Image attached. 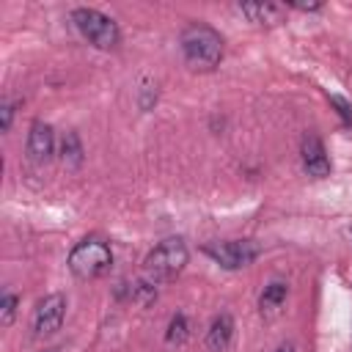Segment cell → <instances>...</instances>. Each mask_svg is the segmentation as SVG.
Here are the masks:
<instances>
[{"label":"cell","mask_w":352,"mask_h":352,"mask_svg":"<svg viewBox=\"0 0 352 352\" xmlns=\"http://www.w3.org/2000/svg\"><path fill=\"white\" fill-rule=\"evenodd\" d=\"M182 52H184V60L192 66V69H201V72H209L220 63L223 58V38L214 28L204 25V22H192L182 30Z\"/></svg>","instance_id":"cell-1"},{"label":"cell","mask_w":352,"mask_h":352,"mask_svg":"<svg viewBox=\"0 0 352 352\" xmlns=\"http://www.w3.org/2000/svg\"><path fill=\"white\" fill-rule=\"evenodd\" d=\"M184 264H187V245H184V239L168 236V239H162L146 256V261H143V278L148 283H154V286L157 283H168V280H173L184 270Z\"/></svg>","instance_id":"cell-2"},{"label":"cell","mask_w":352,"mask_h":352,"mask_svg":"<svg viewBox=\"0 0 352 352\" xmlns=\"http://www.w3.org/2000/svg\"><path fill=\"white\" fill-rule=\"evenodd\" d=\"M110 264H113V250L102 236H85L69 253V270L82 280L104 275Z\"/></svg>","instance_id":"cell-3"},{"label":"cell","mask_w":352,"mask_h":352,"mask_svg":"<svg viewBox=\"0 0 352 352\" xmlns=\"http://www.w3.org/2000/svg\"><path fill=\"white\" fill-rule=\"evenodd\" d=\"M72 22L82 33V38H88L99 50H113L121 41L118 25L110 16H104L102 11H96V8H74L72 11Z\"/></svg>","instance_id":"cell-4"},{"label":"cell","mask_w":352,"mask_h":352,"mask_svg":"<svg viewBox=\"0 0 352 352\" xmlns=\"http://www.w3.org/2000/svg\"><path fill=\"white\" fill-rule=\"evenodd\" d=\"M204 253L212 256L226 270H239V267H248L261 253V248L253 239H231V242H212L204 248Z\"/></svg>","instance_id":"cell-5"},{"label":"cell","mask_w":352,"mask_h":352,"mask_svg":"<svg viewBox=\"0 0 352 352\" xmlns=\"http://www.w3.org/2000/svg\"><path fill=\"white\" fill-rule=\"evenodd\" d=\"M66 316V297L63 294H47L33 314V333L36 336H52L55 330H60Z\"/></svg>","instance_id":"cell-6"},{"label":"cell","mask_w":352,"mask_h":352,"mask_svg":"<svg viewBox=\"0 0 352 352\" xmlns=\"http://www.w3.org/2000/svg\"><path fill=\"white\" fill-rule=\"evenodd\" d=\"M300 154H302V168L308 170V176L322 179V176H327V173H330V157H327V151H324L322 140H319L314 132H308V135L302 138Z\"/></svg>","instance_id":"cell-7"},{"label":"cell","mask_w":352,"mask_h":352,"mask_svg":"<svg viewBox=\"0 0 352 352\" xmlns=\"http://www.w3.org/2000/svg\"><path fill=\"white\" fill-rule=\"evenodd\" d=\"M52 148H55L52 126L44 121H33L30 132H28V157L33 162H47L52 157Z\"/></svg>","instance_id":"cell-8"},{"label":"cell","mask_w":352,"mask_h":352,"mask_svg":"<svg viewBox=\"0 0 352 352\" xmlns=\"http://www.w3.org/2000/svg\"><path fill=\"white\" fill-rule=\"evenodd\" d=\"M231 338H234V319L228 314L214 316L209 330H206V349L209 352H226Z\"/></svg>","instance_id":"cell-9"},{"label":"cell","mask_w":352,"mask_h":352,"mask_svg":"<svg viewBox=\"0 0 352 352\" xmlns=\"http://www.w3.org/2000/svg\"><path fill=\"white\" fill-rule=\"evenodd\" d=\"M239 11L250 16V22H267V25L280 22V6H272V3H242Z\"/></svg>","instance_id":"cell-10"},{"label":"cell","mask_w":352,"mask_h":352,"mask_svg":"<svg viewBox=\"0 0 352 352\" xmlns=\"http://www.w3.org/2000/svg\"><path fill=\"white\" fill-rule=\"evenodd\" d=\"M60 160L66 168H77L82 162V143L77 138V132H66L60 140Z\"/></svg>","instance_id":"cell-11"},{"label":"cell","mask_w":352,"mask_h":352,"mask_svg":"<svg viewBox=\"0 0 352 352\" xmlns=\"http://www.w3.org/2000/svg\"><path fill=\"white\" fill-rule=\"evenodd\" d=\"M286 294H289L286 283H280V280H272V283H270V286H264V292H261V300H258L261 311H278V308L283 305Z\"/></svg>","instance_id":"cell-12"},{"label":"cell","mask_w":352,"mask_h":352,"mask_svg":"<svg viewBox=\"0 0 352 352\" xmlns=\"http://www.w3.org/2000/svg\"><path fill=\"white\" fill-rule=\"evenodd\" d=\"M165 338H168V344H176V346H179V344H184V338H187V316H184V314L170 316Z\"/></svg>","instance_id":"cell-13"},{"label":"cell","mask_w":352,"mask_h":352,"mask_svg":"<svg viewBox=\"0 0 352 352\" xmlns=\"http://www.w3.org/2000/svg\"><path fill=\"white\" fill-rule=\"evenodd\" d=\"M16 294L14 292H6L3 294V300H0V324L3 327H8L11 322H14V314H16Z\"/></svg>","instance_id":"cell-14"},{"label":"cell","mask_w":352,"mask_h":352,"mask_svg":"<svg viewBox=\"0 0 352 352\" xmlns=\"http://www.w3.org/2000/svg\"><path fill=\"white\" fill-rule=\"evenodd\" d=\"M330 104L338 110V116H341V121L346 124V126H352V102H346L344 96H330Z\"/></svg>","instance_id":"cell-15"},{"label":"cell","mask_w":352,"mask_h":352,"mask_svg":"<svg viewBox=\"0 0 352 352\" xmlns=\"http://www.w3.org/2000/svg\"><path fill=\"white\" fill-rule=\"evenodd\" d=\"M0 113H3L0 126H3V129H8V126H11V116H14V104H11V102H3V110H0Z\"/></svg>","instance_id":"cell-16"},{"label":"cell","mask_w":352,"mask_h":352,"mask_svg":"<svg viewBox=\"0 0 352 352\" xmlns=\"http://www.w3.org/2000/svg\"><path fill=\"white\" fill-rule=\"evenodd\" d=\"M292 8H300V11H316L319 3H292Z\"/></svg>","instance_id":"cell-17"},{"label":"cell","mask_w":352,"mask_h":352,"mask_svg":"<svg viewBox=\"0 0 352 352\" xmlns=\"http://www.w3.org/2000/svg\"><path fill=\"white\" fill-rule=\"evenodd\" d=\"M275 352H294V346H292V344H280Z\"/></svg>","instance_id":"cell-18"}]
</instances>
